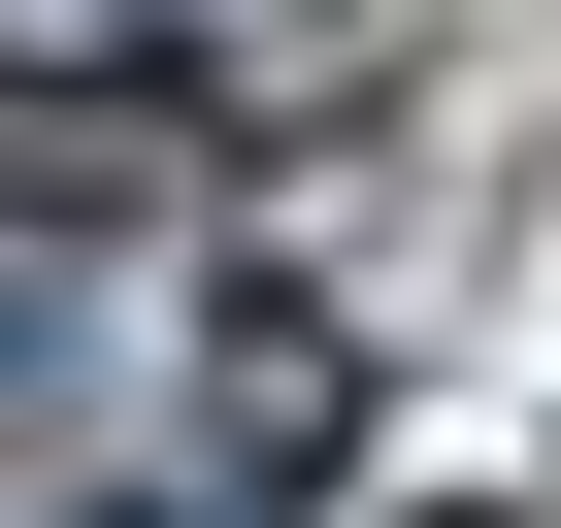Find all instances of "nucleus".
<instances>
[{
	"label": "nucleus",
	"instance_id": "nucleus-2",
	"mask_svg": "<svg viewBox=\"0 0 561 528\" xmlns=\"http://www.w3.org/2000/svg\"><path fill=\"white\" fill-rule=\"evenodd\" d=\"M364 528H561V462H528V495H364Z\"/></svg>",
	"mask_w": 561,
	"mask_h": 528
},
{
	"label": "nucleus",
	"instance_id": "nucleus-1",
	"mask_svg": "<svg viewBox=\"0 0 561 528\" xmlns=\"http://www.w3.org/2000/svg\"><path fill=\"white\" fill-rule=\"evenodd\" d=\"M198 429H231V495H264V528H331V462H364V298L231 264V298H198Z\"/></svg>",
	"mask_w": 561,
	"mask_h": 528
}]
</instances>
